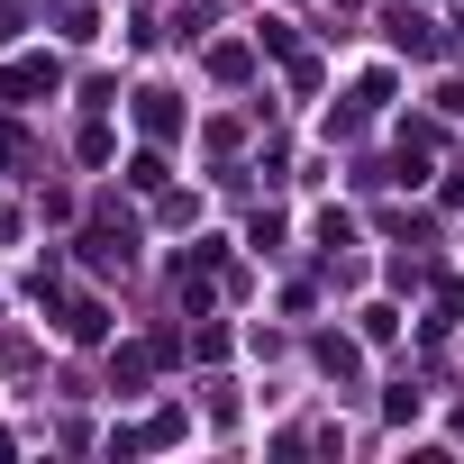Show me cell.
<instances>
[{
    "instance_id": "cell-1",
    "label": "cell",
    "mask_w": 464,
    "mask_h": 464,
    "mask_svg": "<svg viewBox=\"0 0 464 464\" xmlns=\"http://www.w3.org/2000/svg\"><path fill=\"white\" fill-rule=\"evenodd\" d=\"M392 46H401V55H437V28H428L419 10H392Z\"/></svg>"
},
{
    "instance_id": "cell-2",
    "label": "cell",
    "mask_w": 464,
    "mask_h": 464,
    "mask_svg": "<svg viewBox=\"0 0 464 464\" xmlns=\"http://www.w3.org/2000/svg\"><path fill=\"white\" fill-rule=\"evenodd\" d=\"M28 92H55V64H10L0 73V101H28Z\"/></svg>"
},
{
    "instance_id": "cell-3",
    "label": "cell",
    "mask_w": 464,
    "mask_h": 464,
    "mask_svg": "<svg viewBox=\"0 0 464 464\" xmlns=\"http://www.w3.org/2000/svg\"><path fill=\"white\" fill-rule=\"evenodd\" d=\"M137 119H146V137H173V128H182L173 92H137Z\"/></svg>"
},
{
    "instance_id": "cell-4",
    "label": "cell",
    "mask_w": 464,
    "mask_h": 464,
    "mask_svg": "<svg viewBox=\"0 0 464 464\" xmlns=\"http://www.w3.org/2000/svg\"><path fill=\"white\" fill-rule=\"evenodd\" d=\"M19 37V10H10V0H0V46H10Z\"/></svg>"
},
{
    "instance_id": "cell-5",
    "label": "cell",
    "mask_w": 464,
    "mask_h": 464,
    "mask_svg": "<svg viewBox=\"0 0 464 464\" xmlns=\"http://www.w3.org/2000/svg\"><path fill=\"white\" fill-rule=\"evenodd\" d=\"M10 164H19V137H10V128H0V173H10Z\"/></svg>"
}]
</instances>
